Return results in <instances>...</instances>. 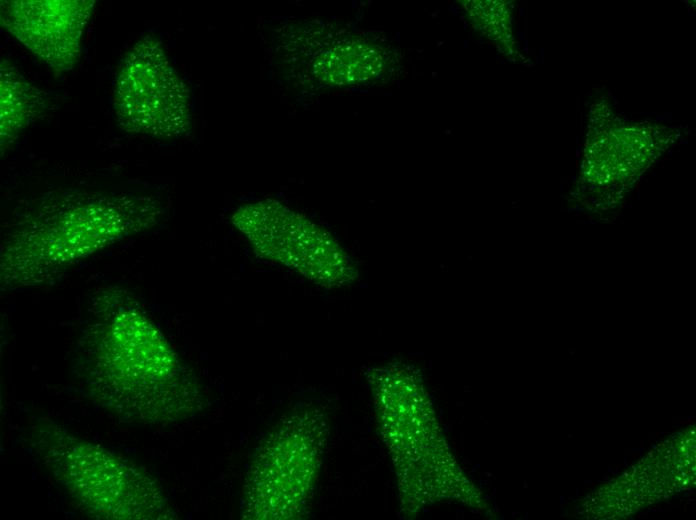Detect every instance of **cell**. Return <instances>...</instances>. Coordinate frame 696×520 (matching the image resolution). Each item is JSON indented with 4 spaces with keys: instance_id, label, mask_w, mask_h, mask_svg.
<instances>
[{
    "instance_id": "2",
    "label": "cell",
    "mask_w": 696,
    "mask_h": 520,
    "mask_svg": "<svg viewBox=\"0 0 696 520\" xmlns=\"http://www.w3.org/2000/svg\"><path fill=\"white\" fill-rule=\"evenodd\" d=\"M28 445L48 475L91 518H176L159 483L148 472L51 420L35 421Z\"/></svg>"
},
{
    "instance_id": "7",
    "label": "cell",
    "mask_w": 696,
    "mask_h": 520,
    "mask_svg": "<svg viewBox=\"0 0 696 520\" xmlns=\"http://www.w3.org/2000/svg\"><path fill=\"white\" fill-rule=\"evenodd\" d=\"M116 120L125 131L160 139L191 129L190 93L162 41L143 35L125 54L113 89Z\"/></svg>"
},
{
    "instance_id": "8",
    "label": "cell",
    "mask_w": 696,
    "mask_h": 520,
    "mask_svg": "<svg viewBox=\"0 0 696 520\" xmlns=\"http://www.w3.org/2000/svg\"><path fill=\"white\" fill-rule=\"evenodd\" d=\"M2 27L48 67L66 72L77 64L94 0H2Z\"/></svg>"
},
{
    "instance_id": "3",
    "label": "cell",
    "mask_w": 696,
    "mask_h": 520,
    "mask_svg": "<svg viewBox=\"0 0 696 520\" xmlns=\"http://www.w3.org/2000/svg\"><path fill=\"white\" fill-rule=\"evenodd\" d=\"M156 215V205L147 198L134 196H91L64 194L43 204L22 220L12 236L20 248V257L28 253L35 278L61 270L107 243L141 230ZM17 253H13L15 255ZM35 282V279H34Z\"/></svg>"
},
{
    "instance_id": "1",
    "label": "cell",
    "mask_w": 696,
    "mask_h": 520,
    "mask_svg": "<svg viewBox=\"0 0 696 520\" xmlns=\"http://www.w3.org/2000/svg\"><path fill=\"white\" fill-rule=\"evenodd\" d=\"M80 340L77 372L84 393L115 418L166 424L203 408L196 379L132 299H98Z\"/></svg>"
},
{
    "instance_id": "4",
    "label": "cell",
    "mask_w": 696,
    "mask_h": 520,
    "mask_svg": "<svg viewBox=\"0 0 696 520\" xmlns=\"http://www.w3.org/2000/svg\"><path fill=\"white\" fill-rule=\"evenodd\" d=\"M323 431L316 415L293 409L268 433L252 461L242 499L245 519L301 515L318 469Z\"/></svg>"
},
{
    "instance_id": "9",
    "label": "cell",
    "mask_w": 696,
    "mask_h": 520,
    "mask_svg": "<svg viewBox=\"0 0 696 520\" xmlns=\"http://www.w3.org/2000/svg\"><path fill=\"white\" fill-rule=\"evenodd\" d=\"M45 93L31 84L17 67L3 59L0 65L1 151L11 146L47 109Z\"/></svg>"
},
{
    "instance_id": "5",
    "label": "cell",
    "mask_w": 696,
    "mask_h": 520,
    "mask_svg": "<svg viewBox=\"0 0 696 520\" xmlns=\"http://www.w3.org/2000/svg\"><path fill=\"white\" fill-rule=\"evenodd\" d=\"M231 222L258 255L313 284L344 287L359 276L354 259L327 229L278 200L242 204Z\"/></svg>"
},
{
    "instance_id": "6",
    "label": "cell",
    "mask_w": 696,
    "mask_h": 520,
    "mask_svg": "<svg viewBox=\"0 0 696 520\" xmlns=\"http://www.w3.org/2000/svg\"><path fill=\"white\" fill-rule=\"evenodd\" d=\"M286 77L310 88L352 86L380 79L390 50L373 36L319 21L293 22L273 36Z\"/></svg>"
}]
</instances>
